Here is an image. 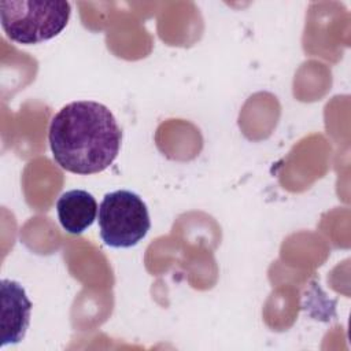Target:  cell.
I'll list each match as a JSON object with an SVG mask.
<instances>
[{"label": "cell", "mask_w": 351, "mask_h": 351, "mask_svg": "<svg viewBox=\"0 0 351 351\" xmlns=\"http://www.w3.org/2000/svg\"><path fill=\"white\" fill-rule=\"evenodd\" d=\"M71 5L63 0H1L0 22L7 37L32 45L56 37L69 23Z\"/></svg>", "instance_id": "7a4b0ae2"}, {"label": "cell", "mask_w": 351, "mask_h": 351, "mask_svg": "<svg viewBox=\"0 0 351 351\" xmlns=\"http://www.w3.org/2000/svg\"><path fill=\"white\" fill-rule=\"evenodd\" d=\"M97 210L96 199L84 189L67 191L56 202L58 219L70 234H80L92 226L97 217Z\"/></svg>", "instance_id": "5b68a950"}, {"label": "cell", "mask_w": 351, "mask_h": 351, "mask_svg": "<svg viewBox=\"0 0 351 351\" xmlns=\"http://www.w3.org/2000/svg\"><path fill=\"white\" fill-rule=\"evenodd\" d=\"M99 230L106 245L130 248L141 241L151 219L143 199L126 189L106 193L99 206Z\"/></svg>", "instance_id": "3957f363"}, {"label": "cell", "mask_w": 351, "mask_h": 351, "mask_svg": "<svg viewBox=\"0 0 351 351\" xmlns=\"http://www.w3.org/2000/svg\"><path fill=\"white\" fill-rule=\"evenodd\" d=\"M32 302L23 287L14 280H1V347L19 343L30 322Z\"/></svg>", "instance_id": "277c9868"}, {"label": "cell", "mask_w": 351, "mask_h": 351, "mask_svg": "<svg viewBox=\"0 0 351 351\" xmlns=\"http://www.w3.org/2000/svg\"><path fill=\"white\" fill-rule=\"evenodd\" d=\"M48 141L62 169L88 176L106 170L115 160L122 130L108 107L93 100H78L52 117Z\"/></svg>", "instance_id": "6da1fadb"}]
</instances>
